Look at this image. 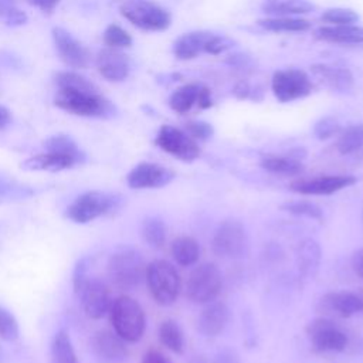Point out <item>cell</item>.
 <instances>
[{"label": "cell", "mask_w": 363, "mask_h": 363, "mask_svg": "<svg viewBox=\"0 0 363 363\" xmlns=\"http://www.w3.org/2000/svg\"><path fill=\"white\" fill-rule=\"evenodd\" d=\"M146 265L142 255L133 248H119L115 251L108 261V277L111 282L122 289H136L145 279Z\"/></svg>", "instance_id": "obj_5"}, {"label": "cell", "mask_w": 363, "mask_h": 363, "mask_svg": "<svg viewBox=\"0 0 363 363\" xmlns=\"http://www.w3.org/2000/svg\"><path fill=\"white\" fill-rule=\"evenodd\" d=\"M322 21L339 26V24H354L359 20V14L353 11L352 9H343V7H333L328 9L320 16Z\"/></svg>", "instance_id": "obj_38"}, {"label": "cell", "mask_w": 363, "mask_h": 363, "mask_svg": "<svg viewBox=\"0 0 363 363\" xmlns=\"http://www.w3.org/2000/svg\"><path fill=\"white\" fill-rule=\"evenodd\" d=\"M104 43L111 48H128L132 45L130 34L118 24H109L104 31Z\"/></svg>", "instance_id": "obj_37"}, {"label": "cell", "mask_w": 363, "mask_h": 363, "mask_svg": "<svg viewBox=\"0 0 363 363\" xmlns=\"http://www.w3.org/2000/svg\"><path fill=\"white\" fill-rule=\"evenodd\" d=\"M357 179L352 174H322L296 179L289 183V190L303 196H329L353 186Z\"/></svg>", "instance_id": "obj_13"}, {"label": "cell", "mask_w": 363, "mask_h": 363, "mask_svg": "<svg viewBox=\"0 0 363 363\" xmlns=\"http://www.w3.org/2000/svg\"><path fill=\"white\" fill-rule=\"evenodd\" d=\"M89 258L88 257H82L81 259L77 261L74 271H72V286H74V292L89 278L88 275V269H89Z\"/></svg>", "instance_id": "obj_42"}, {"label": "cell", "mask_w": 363, "mask_h": 363, "mask_svg": "<svg viewBox=\"0 0 363 363\" xmlns=\"http://www.w3.org/2000/svg\"><path fill=\"white\" fill-rule=\"evenodd\" d=\"M201 88L203 85L196 82H190L183 86H179L170 94L169 106L180 115L187 113L194 105H197Z\"/></svg>", "instance_id": "obj_28"}, {"label": "cell", "mask_w": 363, "mask_h": 363, "mask_svg": "<svg viewBox=\"0 0 363 363\" xmlns=\"http://www.w3.org/2000/svg\"><path fill=\"white\" fill-rule=\"evenodd\" d=\"M223 288V275L217 265L204 262L194 267L186 281V296L193 303L206 305L216 301Z\"/></svg>", "instance_id": "obj_8"}, {"label": "cell", "mask_w": 363, "mask_h": 363, "mask_svg": "<svg viewBox=\"0 0 363 363\" xmlns=\"http://www.w3.org/2000/svg\"><path fill=\"white\" fill-rule=\"evenodd\" d=\"M75 295L82 305L85 315L91 319L104 318L112 306V294L108 285L98 278H88L77 291Z\"/></svg>", "instance_id": "obj_12"}, {"label": "cell", "mask_w": 363, "mask_h": 363, "mask_svg": "<svg viewBox=\"0 0 363 363\" xmlns=\"http://www.w3.org/2000/svg\"><path fill=\"white\" fill-rule=\"evenodd\" d=\"M213 363H240V360H238V356L233 350L224 349L216 354Z\"/></svg>", "instance_id": "obj_48"}, {"label": "cell", "mask_w": 363, "mask_h": 363, "mask_svg": "<svg viewBox=\"0 0 363 363\" xmlns=\"http://www.w3.org/2000/svg\"><path fill=\"white\" fill-rule=\"evenodd\" d=\"M313 37L333 44H360L363 43V27L354 24L322 26L313 31Z\"/></svg>", "instance_id": "obj_23"}, {"label": "cell", "mask_w": 363, "mask_h": 363, "mask_svg": "<svg viewBox=\"0 0 363 363\" xmlns=\"http://www.w3.org/2000/svg\"><path fill=\"white\" fill-rule=\"evenodd\" d=\"M306 335L313 349L319 352H342L349 342L346 332L326 316L311 320L306 325Z\"/></svg>", "instance_id": "obj_11"}, {"label": "cell", "mask_w": 363, "mask_h": 363, "mask_svg": "<svg viewBox=\"0 0 363 363\" xmlns=\"http://www.w3.org/2000/svg\"><path fill=\"white\" fill-rule=\"evenodd\" d=\"M33 194L34 190L30 186L21 184L6 176H0V204L26 200Z\"/></svg>", "instance_id": "obj_33"}, {"label": "cell", "mask_w": 363, "mask_h": 363, "mask_svg": "<svg viewBox=\"0 0 363 363\" xmlns=\"http://www.w3.org/2000/svg\"><path fill=\"white\" fill-rule=\"evenodd\" d=\"M352 268L363 279V247L352 254Z\"/></svg>", "instance_id": "obj_49"}, {"label": "cell", "mask_w": 363, "mask_h": 363, "mask_svg": "<svg viewBox=\"0 0 363 363\" xmlns=\"http://www.w3.org/2000/svg\"><path fill=\"white\" fill-rule=\"evenodd\" d=\"M230 320V309L221 301H211L206 303L197 318V329L207 337L218 336Z\"/></svg>", "instance_id": "obj_19"}, {"label": "cell", "mask_w": 363, "mask_h": 363, "mask_svg": "<svg viewBox=\"0 0 363 363\" xmlns=\"http://www.w3.org/2000/svg\"><path fill=\"white\" fill-rule=\"evenodd\" d=\"M363 147V123L343 129L337 138L336 149L342 155L353 153Z\"/></svg>", "instance_id": "obj_34"}, {"label": "cell", "mask_w": 363, "mask_h": 363, "mask_svg": "<svg viewBox=\"0 0 363 363\" xmlns=\"http://www.w3.org/2000/svg\"><path fill=\"white\" fill-rule=\"evenodd\" d=\"M261 10L272 17H292L315 10L309 0H264Z\"/></svg>", "instance_id": "obj_26"}, {"label": "cell", "mask_w": 363, "mask_h": 363, "mask_svg": "<svg viewBox=\"0 0 363 363\" xmlns=\"http://www.w3.org/2000/svg\"><path fill=\"white\" fill-rule=\"evenodd\" d=\"M91 346L96 356L108 362H122L128 356L125 340L112 330H98L91 339Z\"/></svg>", "instance_id": "obj_20"}, {"label": "cell", "mask_w": 363, "mask_h": 363, "mask_svg": "<svg viewBox=\"0 0 363 363\" xmlns=\"http://www.w3.org/2000/svg\"><path fill=\"white\" fill-rule=\"evenodd\" d=\"M51 362L52 363H78L69 333L60 329L51 342Z\"/></svg>", "instance_id": "obj_30"}, {"label": "cell", "mask_w": 363, "mask_h": 363, "mask_svg": "<svg viewBox=\"0 0 363 363\" xmlns=\"http://www.w3.org/2000/svg\"><path fill=\"white\" fill-rule=\"evenodd\" d=\"M52 40L60 60L71 68L85 69L91 61L89 50L62 27H54Z\"/></svg>", "instance_id": "obj_14"}, {"label": "cell", "mask_w": 363, "mask_h": 363, "mask_svg": "<svg viewBox=\"0 0 363 363\" xmlns=\"http://www.w3.org/2000/svg\"><path fill=\"white\" fill-rule=\"evenodd\" d=\"M281 210L298 216V217H306V218H312L316 221H322L323 220V211L322 208L309 200H292V201H286L284 204H281Z\"/></svg>", "instance_id": "obj_36"}, {"label": "cell", "mask_w": 363, "mask_h": 363, "mask_svg": "<svg viewBox=\"0 0 363 363\" xmlns=\"http://www.w3.org/2000/svg\"><path fill=\"white\" fill-rule=\"evenodd\" d=\"M28 4L40 9L44 14H51L61 0H26Z\"/></svg>", "instance_id": "obj_46"}, {"label": "cell", "mask_w": 363, "mask_h": 363, "mask_svg": "<svg viewBox=\"0 0 363 363\" xmlns=\"http://www.w3.org/2000/svg\"><path fill=\"white\" fill-rule=\"evenodd\" d=\"M123 197L118 193L89 190L79 194L65 210V217L77 224L91 223L121 207Z\"/></svg>", "instance_id": "obj_3"}, {"label": "cell", "mask_w": 363, "mask_h": 363, "mask_svg": "<svg viewBox=\"0 0 363 363\" xmlns=\"http://www.w3.org/2000/svg\"><path fill=\"white\" fill-rule=\"evenodd\" d=\"M359 295H360V299H362V312H363V289L359 292Z\"/></svg>", "instance_id": "obj_54"}, {"label": "cell", "mask_w": 363, "mask_h": 363, "mask_svg": "<svg viewBox=\"0 0 363 363\" xmlns=\"http://www.w3.org/2000/svg\"><path fill=\"white\" fill-rule=\"evenodd\" d=\"M233 94H234L238 99H248V98L257 99V98H255V94H254V91H252V88H251V85H250L247 81H240V82L234 86Z\"/></svg>", "instance_id": "obj_45"}, {"label": "cell", "mask_w": 363, "mask_h": 363, "mask_svg": "<svg viewBox=\"0 0 363 363\" xmlns=\"http://www.w3.org/2000/svg\"><path fill=\"white\" fill-rule=\"evenodd\" d=\"M214 33L190 31L182 34L173 44V54L177 60H193L203 52L208 54V45Z\"/></svg>", "instance_id": "obj_21"}, {"label": "cell", "mask_w": 363, "mask_h": 363, "mask_svg": "<svg viewBox=\"0 0 363 363\" xmlns=\"http://www.w3.org/2000/svg\"><path fill=\"white\" fill-rule=\"evenodd\" d=\"M170 254L176 264L180 267H191L197 264L200 258V245L193 237L182 235L173 240L170 245Z\"/></svg>", "instance_id": "obj_27"}, {"label": "cell", "mask_w": 363, "mask_h": 363, "mask_svg": "<svg viewBox=\"0 0 363 363\" xmlns=\"http://www.w3.org/2000/svg\"><path fill=\"white\" fill-rule=\"evenodd\" d=\"M174 172L153 162L138 163L126 176V183L130 189H160L167 186L174 179Z\"/></svg>", "instance_id": "obj_15"}, {"label": "cell", "mask_w": 363, "mask_h": 363, "mask_svg": "<svg viewBox=\"0 0 363 363\" xmlns=\"http://www.w3.org/2000/svg\"><path fill=\"white\" fill-rule=\"evenodd\" d=\"M10 122H11L10 111L0 105V129H4Z\"/></svg>", "instance_id": "obj_51"}, {"label": "cell", "mask_w": 363, "mask_h": 363, "mask_svg": "<svg viewBox=\"0 0 363 363\" xmlns=\"http://www.w3.org/2000/svg\"><path fill=\"white\" fill-rule=\"evenodd\" d=\"M140 234L146 244L155 248H160L166 241L167 227L162 218L156 216H150L143 220L140 227Z\"/></svg>", "instance_id": "obj_32"}, {"label": "cell", "mask_w": 363, "mask_h": 363, "mask_svg": "<svg viewBox=\"0 0 363 363\" xmlns=\"http://www.w3.org/2000/svg\"><path fill=\"white\" fill-rule=\"evenodd\" d=\"M271 89L279 102H292L308 96L313 84L309 75L298 68L278 69L272 75Z\"/></svg>", "instance_id": "obj_9"}, {"label": "cell", "mask_w": 363, "mask_h": 363, "mask_svg": "<svg viewBox=\"0 0 363 363\" xmlns=\"http://www.w3.org/2000/svg\"><path fill=\"white\" fill-rule=\"evenodd\" d=\"M318 311L326 318H350L362 312V299L350 291L326 292L319 299Z\"/></svg>", "instance_id": "obj_16"}, {"label": "cell", "mask_w": 363, "mask_h": 363, "mask_svg": "<svg viewBox=\"0 0 363 363\" xmlns=\"http://www.w3.org/2000/svg\"><path fill=\"white\" fill-rule=\"evenodd\" d=\"M98 72L111 82H121L128 78L130 71L129 57L118 48H102L95 58Z\"/></svg>", "instance_id": "obj_17"}, {"label": "cell", "mask_w": 363, "mask_h": 363, "mask_svg": "<svg viewBox=\"0 0 363 363\" xmlns=\"http://www.w3.org/2000/svg\"><path fill=\"white\" fill-rule=\"evenodd\" d=\"M362 220H363V208H362Z\"/></svg>", "instance_id": "obj_55"}, {"label": "cell", "mask_w": 363, "mask_h": 363, "mask_svg": "<svg viewBox=\"0 0 363 363\" xmlns=\"http://www.w3.org/2000/svg\"><path fill=\"white\" fill-rule=\"evenodd\" d=\"M250 248V240L244 224L235 218H227L218 224L211 238V250L221 258H242Z\"/></svg>", "instance_id": "obj_7"}, {"label": "cell", "mask_w": 363, "mask_h": 363, "mask_svg": "<svg viewBox=\"0 0 363 363\" xmlns=\"http://www.w3.org/2000/svg\"><path fill=\"white\" fill-rule=\"evenodd\" d=\"M43 146L45 150H50V152H60V153L74 155V156L86 159V155L77 145V142L71 136L64 135V133H58V135H52V136L47 138L43 142Z\"/></svg>", "instance_id": "obj_35"}, {"label": "cell", "mask_w": 363, "mask_h": 363, "mask_svg": "<svg viewBox=\"0 0 363 363\" xmlns=\"http://www.w3.org/2000/svg\"><path fill=\"white\" fill-rule=\"evenodd\" d=\"M322 261V250L316 240L303 238L296 247V265L305 278H315Z\"/></svg>", "instance_id": "obj_22"}, {"label": "cell", "mask_w": 363, "mask_h": 363, "mask_svg": "<svg viewBox=\"0 0 363 363\" xmlns=\"http://www.w3.org/2000/svg\"><path fill=\"white\" fill-rule=\"evenodd\" d=\"M119 11L130 24L145 31H164L172 24L170 13L152 0H122Z\"/></svg>", "instance_id": "obj_6"}, {"label": "cell", "mask_w": 363, "mask_h": 363, "mask_svg": "<svg viewBox=\"0 0 363 363\" xmlns=\"http://www.w3.org/2000/svg\"><path fill=\"white\" fill-rule=\"evenodd\" d=\"M54 104L60 109L85 118L111 119L116 115V106L104 96L95 84L84 88H57Z\"/></svg>", "instance_id": "obj_1"}, {"label": "cell", "mask_w": 363, "mask_h": 363, "mask_svg": "<svg viewBox=\"0 0 363 363\" xmlns=\"http://www.w3.org/2000/svg\"><path fill=\"white\" fill-rule=\"evenodd\" d=\"M4 359H6V353H4L3 347H0V363H3V362H4Z\"/></svg>", "instance_id": "obj_53"}, {"label": "cell", "mask_w": 363, "mask_h": 363, "mask_svg": "<svg viewBox=\"0 0 363 363\" xmlns=\"http://www.w3.org/2000/svg\"><path fill=\"white\" fill-rule=\"evenodd\" d=\"M160 343L176 354H182L184 350V337L179 323L173 319H166L159 326Z\"/></svg>", "instance_id": "obj_31"}, {"label": "cell", "mask_w": 363, "mask_h": 363, "mask_svg": "<svg viewBox=\"0 0 363 363\" xmlns=\"http://www.w3.org/2000/svg\"><path fill=\"white\" fill-rule=\"evenodd\" d=\"M140 363H172V362L159 350L150 349L143 354Z\"/></svg>", "instance_id": "obj_47"}, {"label": "cell", "mask_w": 363, "mask_h": 363, "mask_svg": "<svg viewBox=\"0 0 363 363\" xmlns=\"http://www.w3.org/2000/svg\"><path fill=\"white\" fill-rule=\"evenodd\" d=\"M145 281L150 296L157 305H172L180 291L182 279L176 267L166 259H155L146 265Z\"/></svg>", "instance_id": "obj_4"}, {"label": "cell", "mask_w": 363, "mask_h": 363, "mask_svg": "<svg viewBox=\"0 0 363 363\" xmlns=\"http://www.w3.org/2000/svg\"><path fill=\"white\" fill-rule=\"evenodd\" d=\"M17 1L18 0H0V20L1 21L9 11H11L13 9L17 7Z\"/></svg>", "instance_id": "obj_50"}, {"label": "cell", "mask_w": 363, "mask_h": 363, "mask_svg": "<svg viewBox=\"0 0 363 363\" xmlns=\"http://www.w3.org/2000/svg\"><path fill=\"white\" fill-rule=\"evenodd\" d=\"M184 130L194 140H207L213 136L214 129L208 122L204 121H189L184 123Z\"/></svg>", "instance_id": "obj_41"}, {"label": "cell", "mask_w": 363, "mask_h": 363, "mask_svg": "<svg viewBox=\"0 0 363 363\" xmlns=\"http://www.w3.org/2000/svg\"><path fill=\"white\" fill-rule=\"evenodd\" d=\"M315 77L323 81L329 88L339 92H346L353 86L354 78L347 68L333 67L328 64H315L311 67Z\"/></svg>", "instance_id": "obj_24"}, {"label": "cell", "mask_w": 363, "mask_h": 363, "mask_svg": "<svg viewBox=\"0 0 363 363\" xmlns=\"http://www.w3.org/2000/svg\"><path fill=\"white\" fill-rule=\"evenodd\" d=\"M258 26L274 33H299L311 28V23L299 17H267L258 20Z\"/></svg>", "instance_id": "obj_29"}, {"label": "cell", "mask_w": 363, "mask_h": 363, "mask_svg": "<svg viewBox=\"0 0 363 363\" xmlns=\"http://www.w3.org/2000/svg\"><path fill=\"white\" fill-rule=\"evenodd\" d=\"M85 162L86 159L84 157L45 150L43 153H38L26 159L21 163V169L37 170V172H61V170L77 167Z\"/></svg>", "instance_id": "obj_18"}, {"label": "cell", "mask_w": 363, "mask_h": 363, "mask_svg": "<svg viewBox=\"0 0 363 363\" xmlns=\"http://www.w3.org/2000/svg\"><path fill=\"white\" fill-rule=\"evenodd\" d=\"M189 363H208V362H207L204 357L200 356V357H193Z\"/></svg>", "instance_id": "obj_52"}, {"label": "cell", "mask_w": 363, "mask_h": 363, "mask_svg": "<svg viewBox=\"0 0 363 363\" xmlns=\"http://www.w3.org/2000/svg\"><path fill=\"white\" fill-rule=\"evenodd\" d=\"M20 329L16 318L6 308L0 306V339L6 342H13L18 337Z\"/></svg>", "instance_id": "obj_39"}, {"label": "cell", "mask_w": 363, "mask_h": 363, "mask_svg": "<svg viewBox=\"0 0 363 363\" xmlns=\"http://www.w3.org/2000/svg\"><path fill=\"white\" fill-rule=\"evenodd\" d=\"M227 62L231 65V67H235V68H241V69H248L254 65V60L245 54H233L227 58Z\"/></svg>", "instance_id": "obj_44"}, {"label": "cell", "mask_w": 363, "mask_h": 363, "mask_svg": "<svg viewBox=\"0 0 363 363\" xmlns=\"http://www.w3.org/2000/svg\"><path fill=\"white\" fill-rule=\"evenodd\" d=\"M113 332L125 342H139L146 329V316L140 303L128 295L113 299L109 309Z\"/></svg>", "instance_id": "obj_2"}, {"label": "cell", "mask_w": 363, "mask_h": 363, "mask_svg": "<svg viewBox=\"0 0 363 363\" xmlns=\"http://www.w3.org/2000/svg\"><path fill=\"white\" fill-rule=\"evenodd\" d=\"M155 145L163 152L183 162H193L201 153L197 140L187 135L186 130L179 129L173 125L160 126L155 138Z\"/></svg>", "instance_id": "obj_10"}, {"label": "cell", "mask_w": 363, "mask_h": 363, "mask_svg": "<svg viewBox=\"0 0 363 363\" xmlns=\"http://www.w3.org/2000/svg\"><path fill=\"white\" fill-rule=\"evenodd\" d=\"M3 21H4V24L9 26V27H20V26H23V24L27 23V14H26L21 9L16 7V9H13L11 11H9V13L6 14V17L3 18Z\"/></svg>", "instance_id": "obj_43"}, {"label": "cell", "mask_w": 363, "mask_h": 363, "mask_svg": "<svg viewBox=\"0 0 363 363\" xmlns=\"http://www.w3.org/2000/svg\"><path fill=\"white\" fill-rule=\"evenodd\" d=\"M340 132V123L336 118L333 116H325L320 118L315 125H313V133L319 140H326L333 138Z\"/></svg>", "instance_id": "obj_40"}, {"label": "cell", "mask_w": 363, "mask_h": 363, "mask_svg": "<svg viewBox=\"0 0 363 363\" xmlns=\"http://www.w3.org/2000/svg\"><path fill=\"white\" fill-rule=\"evenodd\" d=\"M261 167L268 173L278 176H298L303 172V163L291 153L288 155H268L259 162Z\"/></svg>", "instance_id": "obj_25"}]
</instances>
